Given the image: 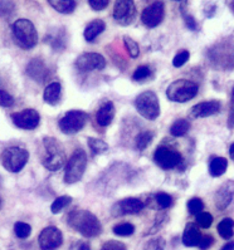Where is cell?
<instances>
[{
  "mask_svg": "<svg viewBox=\"0 0 234 250\" xmlns=\"http://www.w3.org/2000/svg\"><path fill=\"white\" fill-rule=\"evenodd\" d=\"M65 223L85 238H96L102 232L101 221L89 210L74 208L65 215Z\"/></svg>",
  "mask_w": 234,
  "mask_h": 250,
  "instance_id": "cell-1",
  "label": "cell"
},
{
  "mask_svg": "<svg viewBox=\"0 0 234 250\" xmlns=\"http://www.w3.org/2000/svg\"><path fill=\"white\" fill-rule=\"evenodd\" d=\"M41 162L47 170L58 171L67 164V153L60 141L54 137H44L42 141Z\"/></svg>",
  "mask_w": 234,
  "mask_h": 250,
  "instance_id": "cell-2",
  "label": "cell"
},
{
  "mask_svg": "<svg viewBox=\"0 0 234 250\" xmlns=\"http://www.w3.org/2000/svg\"><path fill=\"white\" fill-rule=\"evenodd\" d=\"M12 36L15 44L24 50L32 49L38 43V33L29 19H17L12 25Z\"/></svg>",
  "mask_w": 234,
  "mask_h": 250,
  "instance_id": "cell-3",
  "label": "cell"
},
{
  "mask_svg": "<svg viewBox=\"0 0 234 250\" xmlns=\"http://www.w3.org/2000/svg\"><path fill=\"white\" fill-rule=\"evenodd\" d=\"M29 160V152L28 150L19 146H12V147H6L3 150L0 155V164L5 168L6 171L17 174L21 172L24 168V166L28 164Z\"/></svg>",
  "mask_w": 234,
  "mask_h": 250,
  "instance_id": "cell-4",
  "label": "cell"
},
{
  "mask_svg": "<svg viewBox=\"0 0 234 250\" xmlns=\"http://www.w3.org/2000/svg\"><path fill=\"white\" fill-rule=\"evenodd\" d=\"M199 92V87L196 83L189 80H176L166 89V97L171 102L185 103L188 101L193 100Z\"/></svg>",
  "mask_w": 234,
  "mask_h": 250,
  "instance_id": "cell-5",
  "label": "cell"
},
{
  "mask_svg": "<svg viewBox=\"0 0 234 250\" xmlns=\"http://www.w3.org/2000/svg\"><path fill=\"white\" fill-rule=\"evenodd\" d=\"M87 167V153L82 148H77L72 153V156L65 164L64 170V183L72 185L78 183Z\"/></svg>",
  "mask_w": 234,
  "mask_h": 250,
  "instance_id": "cell-6",
  "label": "cell"
},
{
  "mask_svg": "<svg viewBox=\"0 0 234 250\" xmlns=\"http://www.w3.org/2000/svg\"><path fill=\"white\" fill-rule=\"evenodd\" d=\"M135 108L140 116L149 121H155L160 116V102L157 94L152 91H145L135 98Z\"/></svg>",
  "mask_w": 234,
  "mask_h": 250,
  "instance_id": "cell-7",
  "label": "cell"
},
{
  "mask_svg": "<svg viewBox=\"0 0 234 250\" xmlns=\"http://www.w3.org/2000/svg\"><path fill=\"white\" fill-rule=\"evenodd\" d=\"M88 122V113L81 109L68 111L58 121V127L64 135H76L85 128Z\"/></svg>",
  "mask_w": 234,
  "mask_h": 250,
  "instance_id": "cell-8",
  "label": "cell"
},
{
  "mask_svg": "<svg viewBox=\"0 0 234 250\" xmlns=\"http://www.w3.org/2000/svg\"><path fill=\"white\" fill-rule=\"evenodd\" d=\"M154 162L163 170L178 167L183 162L181 153L170 146H159L154 152Z\"/></svg>",
  "mask_w": 234,
  "mask_h": 250,
  "instance_id": "cell-9",
  "label": "cell"
},
{
  "mask_svg": "<svg viewBox=\"0 0 234 250\" xmlns=\"http://www.w3.org/2000/svg\"><path fill=\"white\" fill-rule=\"evenodd\" d=\"M144 208H145V203L139 197H125L113 204L111 208V215L113 218L135 215L143 211Z\"/></svg>",
  "mask_w": 234,
  "mask_h": 250,
  "instance_id": "cell-10",
  "label": "cell"
},
{
  "mask_svg": "<svg viewBox=\"0 0 234 250\" xmlns=\"http://www.w3.org/2000/svg\"><path fill=\"white\" fill-rule=\"evenodd\" d=\"M12 122L21 130H36L41 124V115L37 109L25 108L21 112H13L10 115Z\"/></svg>",
  "mask_w": 234,
  "mask_h": 250,
  "instance_id": "cell-11",
  "label": "cell"
},
{
  "mask_svg": "<svg viewBox=\"0 0 234 250\" xmlns=\"http://www.w3.org/2000/svg\"><path fill=\"white\" fill-rule=\"evenodd\" d=\"M113 19L117 24L128 27L136 18V6L132 0H119L113 6Z\"/></svg>",
  "mask_w": 234,
  "mask_h": 250,
  "instance_id": "cell-12",
  "label": "cell"
},
{
  "mask_svg": "<svg viewBox=\"0 0 234 250\" xmlns=\"http://www.w3.org/2000/svg\"><path fill=\"white\" fill-rule=\"evenodd\" d=\"M76 68L80 72H92V71H102L106 67V59L104 56L95 52L83 53L76 59L74 63Z\"/></svg>",
  "mask_w": 234,
  "mask_h": 250,
  "instance_id": "cell-13",
  "label": "cell"
},
{
  "mask_svg": "<svg viewBox=\"0 0 234 250\" xmlns=\"http://www.w3.org/2000/svg\"><path fill=\"white\" fill-rule=\"evenodd\" d=\"M63 243V234L57 227H47L38 236L41 250H57Z\"/></svg>",
  "mask_w": 234,
  "mask_h": 250,
  "instance_id": "cell-14",
  "label": "cell"
},
{
  "mask_svg": "<svg viewBox=\"0 0 234 250\" xmlns=\"http://www.w3.org/2000/svg\"><path fill=\"white\" fill-rule=\"evenodd\" d=\"M165 17V5L163 1H154L144 9L141 21L148 28H155L160 25Z\"/></svg>",
  "mask_w": 234,
  "mask_h": 250,
  "instance_id": "cell-15",
  "label": "cell"
},
{
  "mask_svg": "<svg viewBox=\"0 0 234 250\" xmlns=\"http://www.w3.org/2000/svg\"><path fill=\"white\" fill-rule=\"evenodd\" d=\"M234 197V181L228 180L224 184L218 188V190L214 194V205L216 210L224 211L227 210L229 205L232 204V200Z\"/></svg>",
  "mask_w": 234,
  "mask_h": 250,
  "instance_id": "cell-16",
  "label": "cell"
},
{
  "mask_svg": "<svg viewBox=\"0 0 234 250\" xmlns=\"http://www.w3.org/2000/svg\"><path fill=\"white\" fill-rule=\"evenodd\" d=\"M25 73L33 81L38 83H43L49 76V69L47 64L41 58H33L25 67Z\"/></svg>",
  "mask_w": 234,
  "mask_h": 250,
  "instance_id": "cell-17",
  "label": "cell"
},
{
  "mask_svg": "<svg viewBox=\"0 0 234 250\" xmlns=\"http://www.w3.org/2000/svg\"><path fill=\"white\" fill-rule=\"evenodd\" d=\"M220 104L219 101H207V102H200L195 106L191 107L190 111V116L193 118H205L209 116H213L220 111Z\"/></svg>",
  "mask_w": 234,
  "mask_h": 250,
  "instance_id": "cell-18",
  "label": "cell"
},
{
  "mask_svg": "<svg viewBox=\"0 0 234 250\" xmlns=\"http://www.w3.org/2000/svg\"><path fill=\"white\" fill-rule=\"evenodd\" d=\"M44 43L51 45L54 52H63L67 45V34L64 28H57L45 34Z\"/></svg>",
  "mask_w": 234,
  "mask_h": 250,
  "instance_id": "cell-19",
  "label": "cell"
},
{
  "mask_svg": "<svg viewBox=\"0 0 234 250\" xmlns=\"http://www.w3.org/2000/svg\"><path fill=\"white\" fill-rule=\"evenodd\" d=\"M115 104L111 101H107L98 108L97 113H96V121H97L98 126L107 127L110 126L112 120L115 118Z\"/></svg>",
  "mask_w": 234,
  "mask_h": 250,
  "instance_id": "cell-20",
  "label": "cell"
},
{
  "mask_svg": "<svg viewBox=\"0 0 234 250\" xmlns=\"http://www.w3.org/2000/svg\"><path fill=\"white\" fill-rule=\"evenodd\" d=\"M200 239H202V234H200L198 225L195 223H188L185 225V229H184L183 232V239H181L183 244L189 248L198 247Z\"/></svg>",
  "mask_w": 234,
  "mask_h": 250,
  "instance_id": "cell-21",
  "label": "cell"
},
{
  "mask_svg": "<svg viewBox=\"0 0 234 250\" xmlns=\"http://www.w3.org/2000/svg\"><path fill=\"white\" fill-rule=\"evenodd\" d=\"M43 100L49 106H57L60 104L62 100V85L60 82H52L45 87L43 92Z\"/></svg>",
  "mask_w": 234,
  "mask_h": 250,
  "instance_id": "cell-22",
  "label": "cell"
},
{
  "mask_svg": "<svg viewBox=\"0 0 234 250\" xmlns=\"http://www.w3.org/2000/svg\"><path fill=\"white\" fill-rule=\"evenodd\" d=\"M105 29H106V23L102 19H95V21H89L87 24V27L85 28V32H83V36L88 43H92Z\"/></svg>",
  "mask_w": 234,
  "mask_h": 250,
  "instance_id": "cell-23",
  "label": "cell"
},
{
  "mask_svg": "<svg viewBox=\"0 0 234 250\" xmlns=\"http://www.w3.org/2000/svg\"><path fill=\"white\" fill-rule=\"evenodd\" d=\"M49 5L61 14H72L77 8V1H74V0H49Z\"/></svg>",
  "mask_w": 234,
  "mask_h": 250,
  "instance_id": "cell-24",
  "label": "cell"
},
{
  "mask_svg": "<svg viewBox=\"0 0 234 250\" xmlns=\"http://www.w3.org/2000/svg\"><path fill=\"white\" fill-rule=\"evenodd\" d=\"M228 168V160L225 157H214L209 164V174L212 177H219Z\"/></svg>",
  "mask_w": 234,
  "mask_h": 250,
  "instance_id": "cell-25",
  "label": "cell"
},
{
  "mask_svg": "<svg viewBox=\"0 0 234 250\" xmlns=\"http://www.w3.org/2000/svg\"><path fill=\"white\" fill-rule=\"evenodd\" d=\"M218 234L224 240H229L234 235V220L232 218H224L216 227Z\"/></svg>",
  "mask_w": 234,
  "mask_h": 250,
  "instance_id": "cell-26",
  "label": "cell"
},
{
  "mask_svg": "<svg viewBox=\"0 0 234 250\" xmlns=\"http://www.w3.org/2000/svg\"><path fill=\"white\" fill-rule=\"evenodd\" d=\"M190 130V122L185 118H179L171 125L170 127V133L174 137H181V136L187 135Z\"/></svg>",
  "mask_w": 234,
  "mask_h": 250,
  "instance_id": "cell-27",
  "label": "cell"
},
{
  "mask_svg": "<svg viewBox=\"0 0 234 250\" xmlns=\"http://www.w3.org/2000/svg\"><path fill=\"white\" fill-rule=\"evenodd\" d=\"M155 133L152 131H144V132L139 133L135 140V145H136V148L139 151H144L145 148H148L150 145H151L152 140H154Z\"/></svg>",
  "mask_w": 234,
  "mask_h": 250,
  "instance_id": "cell-28",
  "label": "cell"
},
{
  "mask_svg": "<svg viewBox=\"0 0 234 250\" xmlns=\"http://www.w3.org/2000/svg\"><path fill=\"white\" fill-rule=\"evenodd\" d=\"M72 200H73V199H72L69 195H63V196L57 197L51 205L52 214H60L62 210H64L65 208L72 203Z\"/></svg>",
  "mask_w": 234,
  "mask_h": 250,
  "instance_id": "cell-29",
  "label": "cell"
},
{
  "mask_svg": "<svg viewBox=\"0 0 234 250\" xmlns=\"http://www.w3.org/2000/svg\"><path fill=\"white\" fill-rule=\"evenodd\" d=\"M88 142V147L91 148L92 152L96 153V155H101L108 151V145L104 141V140L95 139V137H88L87 140Z\"/></svg>",
  "mask_w": 234,
  "mask_h": 250,
  "instance_id": "cell-30",
  "label": "cell"
},
{
  "mask_svg": "<svg viewBox=\"0 0 234 250\" xmlns=\"http://www.w3.org/2000/svg\"><path fill=\"white\" fill-rule=\"evenodd\" d=\"M151 76L152 72L149 65H140L132 73V81H135V82H143V81L149 80Z\"/></svg>",
  "mask_w": 234,
  "mask_h": 250,
  "instance_id": "cell-31",
  "label": "cell"
},
{
  "mask_svg": "<svg viewBox=\"0 0 234 250\" xmlns=\"http://www.w3.org/2000/svg\"><path fill=\"white\" fill-rule=\"evenodd\" d=\"M30 232H32V227H30L29 224L23 223V221H17L14 224V234L19 239L29 238Z\"/></svg>",
  "mask_w": 234,
  "mask_h": 250,
  "instance_id": "cell-32",
  "label": "cell"
},
{
  "mask_svg": "<svg viewBox=\"0 0 234 250\" xmlns=\"http://www.w3.org/2000/svg\"><path fill=\"white\" fill-rule=\"evenodd\" d=\"M112 231L117 236H130L135 232V227L130 223H122L119 225H115Z\"/></svg>",
  "mask_w": 234,
  "mask_h": 250,
  "instance_id": "cell-33",
  "label": "cell"
},
{
  "mask_svg": "<svg viewBox=\"0 0 234 250\" xmlns=\"http://www.w3.org/2000/svg\"><path fill=\"white\" fill-rule=\"evenodd\" d=\"M124 45L125 49L128 50V53L130 54L131 58H137V57H139L140 47L131 37L124 36Z\"/></svg>",
  "mask_w": 234,
  "mask_h": 250,
  "instance_id": "cell-34",
  "label": "cell"
},
{
  "mask_svg": "<svg viewBox=\"0 0 234 250\" xmlns=\"http://www.w3.org/2000/svg\"><path fill=\"white\" fill-rule=\"evenodd\" d=\"M155 201L161 209H169L174 204V199H172L171 195L166 194V192H157L155 195Z\"/></svg>",
  "mask_w": 234,
  "mask_h": 250,
  "instance_id": "cell-35",
  "label": "cell"
},
{
  "mask_svg": "<svg viewBox=\"0 0 234 250\" xmlns=\"http://www.w3.org/2000/svg\"><path fill=\"white\" fill-rule=\"evenodd\" d=\"M213 215L211 214V212H205V211H202L200 214L196 215V225L198 227H200L202 229H209V228L212 227V224H213Z\"/></svg>",
  "mask_w": 234,
  "mask_h": 250,
  "instance_id": "cell-36",
  "label": "cell"
},
{
  "mask_svg": "<svg viewBox=\"0 0 234 250\" xmlns=\"http://www.w3.org/2000/svg\"><path fill=\"white\" fill-rule=\"evenodd\" d=\"M188 211L191 215H198L204 210V203L202 201V199L199 197H191L189 201H188Z\"/></svg>",
  "mask_w": 234,
  "mask_h": 250,
  "instance_id": "cell-37",
  "label": "cell"
},
{
  "mask_svg": "<svg viewBox=\"0 0 234 250\" xmlns=\"http://www.w3.org/2000/svg\"><path fill=\"white\" fill-rule=\"evenodd\" d=\"M165 240L163 236H156L148 241L144 247V250H165Z\"/></svg>",
  "mask_w": 234,
  "mask_h": 250,
  "instance_id": "cell-38",
  "label": "cell"
},
{
  "mask_svg": "<svg viewBox=\"0 0 234 250\" xmlns=\"http://www.w3.org/2000/svg\"><path fill=\"white\" fill-rule=\"evenodd\" d=\"M14 10L15 4L13 1H0V18H9Z\"/></svg>",
  "mask_w": 234,
  "mask_h": 250,
  "instance_id": "cell-39",
  "label": "cell"
},
{
  "mask_svg": "<svg viewBox=\"0 0 234 250\" xmlns=\"http://www.w3.org/2000/svg\"><path fill=\"white\" fill-rule=\"evenodd\" d=\"M189 59H190L189 50H181L180 53L176 54V56L174 57V59H172V65L176 68L183 67V65L189 61Z\"/></svg>",
  "mask_w": 234,
  "mask_h": 250,
  "instance_id": "cell-40",
  "label": "cell"
},
{
  "mask_svg": "<svg viewBox=\"0 0 234 250\" xmlns=\"http://www.w3.org/2000/svg\"><path fill=\"white\" fill-rule=\"evenodd\" d=\"M180 10H181V14H183L184 21H185V25L188 27V29L193 30V32H196V30H198V23H196L195 18H194L191 14H189V13L185 12V9H184L183 6H181Z\"/></svg>",
  "mask_w": 234,
  "mask_h": 250,
  "instance_id": "cell-41",
  "label": "cell"
},
{
  "mask_svg": "<svg viewBox=\"0 0 234 250\" xmlns=\"http://www.w3.org/2000/svg\"><path fill=\"white\" fill-rule=\"evenodd\" d=\"M15 100L12 94H9L8 92L0 89V106L5 107V108H10V107L14 106Z\"/></svg>",
  "mask_w": 234,
  "mask_h": 250,
  "instance_id": "cell-42",
  "label": "cell"
},
{
  "mask_svg": "<svg viewBox=\"0 0 234 250\" xmlns=\"http://www.w3.org/2000/svg\"><path fill=\"white\" fill-rule=\"evenodd\" d=\"M101 250H128V248L121 241L108 240L102 245Z\"/></svg>",
  "mask_w": 234,
  "mask_h": 250,
  "instance_id": "cell-43",
  "label": "cell"
},
{
  "mask_svg": "<svg viewBox=\"0 0 234 250\" xmlns=\"http://www.w3.org/2000/svg\"><path fill=\"white\" fill-rule=\"evenodd\" d=\"M227 126L229 130L234 128V87L232 89V96H231V103H229V115L228 120H227Z\"/></svg>",
  "mask_w": 234,
  "mask_h": 250,
  "instance_id": "cell-44",
  "label": "cell"
},
{
  "mask_svg": "<svg viewBox=\"0 0 234 250\" xmlns=\"http://www.w3.org/2000/svg\"><path fill=\"white\" fill-rule=\"evenodd\" d=\"M88 4L95 12H102L108 6L110 1L108 0H89Z\"/></svg>",
  "mask_w": 234,
  "mask_h": 250,
  "instance_id": "cell-45",
  "label": "cell"
},
{
  "mask_svg": "<svg viewBox=\"0 0 234 250\" xmlns=\"http://www.w3.org/2000/svg\"><path fill=\"white\" fill-rule=\"evenodd\" d=\"M166 219H168V218H166V215H163V216H160L159 219H156V221H155L154 225H152V227L149 229V231H146L144 235H151V234H155L156 231H159V229H160V228H163L164 225H165Z\"/></svg>",
  "mask_w": 234,
  "mask_h": 250,
  "instance_id": "cell-46",
  "label": "cell"
},
{
  "mask_svg": "<svg viewBox=\"0 0 234 250\" xmlns=\"http://www.w3.org/2000/svg\"><path fill=\"white\" fill-rule=\"evenodd\" d=\"M213 244H214L213 236H212V235H204V236H202V239H200V241H199L198 247H199V249H200V250H208Z\"/></svg>",
  "mask_w": 234,
  "mask_h": 250,
  "instance_id": "cell-47",
  "label": "cell"
},
{
  "mask_svg": "<svg viewBox=\"0 0 234 250\" xmlns=\"http://www.w3.org/2000/svg\"><path fill=\"white\" fill-rule=\"evenodd\" d=\"M220 250H234V240H231V241H228V243H225Z\"/></svg>",
  "mask_w": 234,
  "mask_h": 250,
  "instance_id": "cell-48",
  "label": "cell"
},
{
  "mask_svg": "<svg viewBox=\"0 0 234 250\" xmlns=\"http://www.w3.org/2000/svg\"><path fill=\"white\" fill-rule=\"evenodd\" d=\"M78 250H91V248H89L88 243H82L80 248H78Z\"/></svg>",
  "mask_w": 234,
  "mask_h": 250,
  "instance_id": "cell-49",
  "label": "cell"
},
{
  "mask_svg": "<svg viewBox=\"0 0 234 250\" xmlns=\"http://www.w3.org/2000/svg\"><path fill=\"white\" fill-rule=\"evenodd\" d=\"M229 156L234 161V144H232L231 147H229Z\"/></svg>",
  "mask_w": 234,
  "mask_h": 250,
  "instance_id": "cell-50",
  "label": "cell"
},
{
  "mask_svg": "<svg viewBox=\"0 0 234 250\" xmlns=\"http://www.w3.org/2000/svg\"><path fill=\"white\" fill-rule=\"evenodd\" d=\"M229 6H231V10L233 12V14H234V1H231V3H229Z\"/></svg>",
  "mask_w": 234,
  "mask_h": 250,
  "instance_id": "cell-51",
  "label": "cell"
},
{
  "mask_svg": "<svg viewBox=\"0 0 234 250\" xmlns=\"http://www.w3.org/2000/svg\"><path fill=\"white\" fill-rule=\"evenodd\" d=\"M0 208H1V196H0Z\"/></svg>",
  "mask_w": 234,
  "mask_h": 250,
  "instance_id": "cell-52",
  "label": "cell"
}]
</instances>
